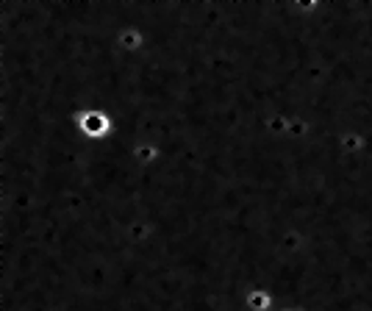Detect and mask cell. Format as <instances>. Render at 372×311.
<instances>
[{
    "mask_svg": "<svg viewBox=\"0 0 372 311\" xmlns=\"http://www.w3.org/2000/svg\"><path fill=\"white\" fill-rule=\"evenodd\" d=\"M248 305H250L253 311H264V308H270V294L256 289V292L248 294Z\"/></svg>",
    "mask_w": 372,
    "mask_h": 311,
    "instance_id": "2",
    "label": "cell"
},
{
    "mask_svg": "<svg viewBox=\"0 0 372 311\" xmlns=\"http://www.w3.org/2000/svg\"><path fill=\"white\" fill-rule=\"evenodd\" d=\"M78 128H81L86 136L100 139V136H106V133L111 131V120H109L103 111H84V114H78Z\"/></svg>",
    "mask_w": 372,
    "mask_h": 311,
    "instance_id": "1",
    "label": "cell"
}]
</instances>
